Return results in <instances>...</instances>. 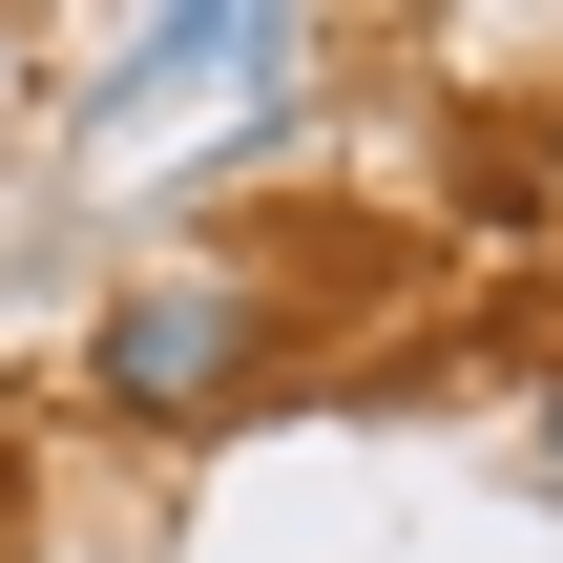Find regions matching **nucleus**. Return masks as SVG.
<instances>
[{
    "mask_svg": "<svg viewBox=\"0 0 563 563\" xmlns=\"http://www.w3.org/2000/svg\"><path fill=\"white\" fill-rule=\"evenodd\" d=\"M251 376H272V313H251L230 272H167V292H125V313H104V418H167V439H209Z\"/></svg>",
    "mask_w": 563,
    "mask_h": 563,
    "instance_id": "1",
    "label": "nucleus"
},
{
    "mask_svg": "<svg viewBox=\"0 0 563 563\" xmlns=\"http://www.w3.org/2000/svg\"><path fill=\"white\" fill-rule=\"evenodd\" d=\"M543 481H563V397H543Z\"/></svg>",
    "mask_w": 563,
    "mask_h": 563,
    "instance_id": "2",
    "label": "nucleus"
}]
</instances>
